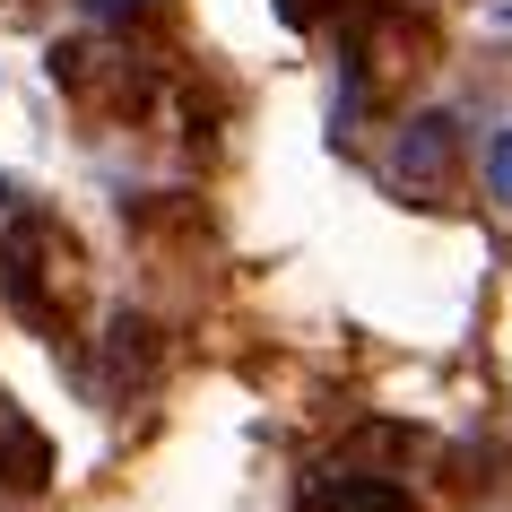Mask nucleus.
<instances>
[{
  "instance_id": "1",
  "label": "nucleus",
  "mask_w": 512,
  "mask_h": 512,
  "mask_svg": "<svg viewBox=\"0 0 512 512\" xmlns=\"http://www.w3.org/2000/svg\"><path fill=\"white\" fill-rule=\"evenodd\" d=\"M0 296H9V313L35 330V339H79L87 322V252L79 235L61 226V217L27 209L9 235H0Z\"/></svg>"
},
{
  "instance_id": "2",
  "label": "nucleus",
  "mask_w": 512,
  "mask_h": 512,
  "mask_svg": "<svg viewBox=\"0 0 512 512\" xmlns=\"http://www.w3.org/2000/svg\"><path fill=\"white\" fill-rule=\"evenodd\" d=\"M382 174H391V191H400V200L434 209V200L452 191V174H460V113H417V122L391 139Z\"/></svg>"
},
{
  "instance_id": "3",
  "label": "nucleus",
  "mask_w": 512,
  "mask_h": 512,
  "mask_svg": "<svg viewBox=\"0 0 512 512\" xmlns=\"http://www.w3.org/2000/svg\"><path fill=\"white\" fill-rule=\"evenodd\" d=\"M304 512H417V495L382 469H330L304 486Z\"/></svg>"
},
{
  "instance_id": "4",
  "label": "nucleus",
  "mask_w": 512,
  "mask_h": 512,
  "mask_svg": "<svg viewBox=\"0 0 512 512\" xmlns=\"http://www.w3.org/2000/svg\"><path fill=\"white\" fill-rule=\"evenodd\" d=\"M0 469H9V486H18V495H35V486L53 478V452H44V434L0 426Z\"/></svg>"
},
{
  "instance_id": "5",
  "label": "nucleus",
  "mask_w": 512,
  "mask_h": 512,
  "mask_svg": "<svg viewBox=\"0 0 512 512\" xmlns=\"http://www.w3.org/2000/svg\"><path fill=\"white\" fill-rule=\"evenodd\" d=\"M486 200L512 209V131H495V148H486Z\"/></svg>"
},
{
  "instance_id": "6",
  "label": "nucleus",
  "mask_w": 512,
  "mask_h": 512,
  "mask_svg": "<svg viewBox=\"0 0 512 512\" xmlns=\"http://www.w3.org/2000/svg\"><path fill=\"white\" fill-rule=\"evenodd\" d=\"M79 9L96 18V27H131V18H148L157 0H79Z\"/></svg>"
},
{
  "instance_id": "7",
  "label": "nucleus",
  "mask_w": 512,
  "mask_h": 512,
  "mask_svg": "<svg viewBox=\"0 0 512 512\" xmlns=\"http://www.w3.org/2000/svg\"><path fill=\"white\" fill-rule=\"evenodd\" d=\"M322 9H330V0H278V18H296V27H304V18H322Z\"/></svg>"
}]
</instances>
